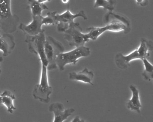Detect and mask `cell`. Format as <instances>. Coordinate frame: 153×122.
<instances>
[{
  "label": "cell",
  "instance_id": "cell-14",
  "mask_svg": "<svg viewBox=\"0 0 153 122\" xmlns=\"http://www.w3.org/2000/svg\"><path fill=\"white\" fill-rule=\"evenodd\" d=\"M16 97L13 93L9 90H6L0 94V104H2L7 107L9 113L12 114L16 107L14 106V101Z\"/></svg>",
  "mask_w": 153,
  "mask_h": 122
},
{
  "label": "cell",
  "instance_id": "cell-8",
  "mask_svg": "<svg viewBox=\"0 0 153 122\" xmlns=\"http://www.w3.org/2000/svg\"><path fill=\"white\" fill-rule=\"evenodd\" d=\"M82 30L83 29L79 24L70 27L64 31V38L68 42L70 46L76 48L82 46L89 41L90 39L88 35L82 33Z\"/></svg>",
  "mask_w": 153,
  "mask_h": 122
},
{
  "label": "cell",
  "instance_id": "cell-7",
  "mask_svg": "<svg viewBox=\"0 0 153 122\" xmlns=\"http://www.w3.org/2000/svg\"><path fill=\"white\" fill-rule=\"evenodd\" d=\"M26 36V42L28 44V49L31 53L37 54L42 64L48 66V60L44 52V45L46 36L44 32L34 36Z\"/></svg>",
  "mask_w": 153,
  "mask_h": 122
},
{
  "label": "cell",
  "instance_id": "cell-20",
  "mask_svg": "<svg viewBox=\"0 0 153 122\" xmlns=\"http://www.w3.org/2000/svg\"><path fill=\"white\" fill-rule=\"evenodd\" d=\"M136 1L138 5L141 6H147L149 4V0H136Z\"/></svg>",
  "mask_w": 153,
  "mask_h": 122
},
{
  "label": "cell",
  "instance_id": "cell-19",
  "mask_svg": "<svg viewBox=\"0 0 153 122\" xmlns=\"http://www.w3.org/2000/svg\"><path fill=\"white\" fill-rule=\"evenodd\" d=\"M56 13L57 12L56 11L52 12H50L47 13V16L46 17L42 16V25H53L56 24L55 19H54V16Z\"/></svg>",
  "mask_w": 153,
  "mask_h": 122
},
{
  "label": "cell",
  "instance_id": "cell-26",
  "mask_svg": "<svg viewBox=\"0 0 153 122\" xmlns=\"http://www.w3.org/2000/svg\"><path fill=\"white\" fill-rule=\"evenodd\" d=\"M0 92H1V91H0Z\"/></svg>",
  "mask_w": 153,
  "mask_h": 122
},
{
  "label": "cell",
  "instance_id": "cell-11",
  "mask_svg": "<svg viewBox=\"0 0 153 122\" xmlns=\"http://www.w3.org/2000/svg\"><path fill=\"white\" fill-rule=\"evenodd\" d=\"M49 110L54 114V122H62L67 119L75 111L73 108H64L60 102H54L50 105Z\"/></svg>",
  "mask_w": 153,
  "mask_h": 122
},
{
  "label": "cell",
  "instance_id": "cell-15",
  "mask_svg": "<svg viewBox=\"0 0 153 122\" xmlns=\"http://www.w3.org/2000/svg\"><path fill=\"white\" fill-rule=\"evenodd\" d=\"M130 89L132 92V96L131 98L128 100L127 103V108L131 110L137 111L138 113L140 112V109L141 108V104L139 98L138 90L134 85H130Z\"/></svg>",
  "mask_w": 153,
  "mask_h": 122
},
{
  "label": "cell",
  "instance_id": "cell-2",
  "mask_svg": "<svg viewBox=\"0 0 153 122\" xmlns=\"http://www.w3.org/2000/svg\"><path fill=\"white\" fill-rule=\"evenodd\" d=\"M11 0H0V30L11 34L15 32L19 22V18L12 13Z\"/></svg>",
  "mask_w": 153,
  "mask_h": 122
},
{
  "label": "cell",
  "instance_id": "cell-25",
  "mask_svg": "<svg viewBox=\"0 0 153 122\" xmlns=\"http://www.w3.org/2000/svg\"><path fill=\"white\" fill-rule=\"evenodd\" d=\"M1 92H0V94H1Z\"/></svg>",
  "mask_w": 153,
  "mask_h": 122
},
{
  "label": "cell",
  "instance_id": "cell-22",
  "mask_svg": "<svg viewBox=\"0 0 153 122\" xmlns=\"http://www.w3.org/2000/svg\"><path fill=\"white\" fill-rule=\"evenodd\" d=\"M37 1L41 3H44L46 2L51 1V0H37Z\"/></svg>",
  "mask_w": 153,
  "mask_h": 122
},
{
  "label": "cell",
  "instance_id": "cell-24",
  "mask_svg": "<svg viewBox=\"0 0 153 122\" xmlns=\"http://www.w3.org/2000/svg\"><path fill=\"white\" fill-rule=\"evenodd\" d=\"M1 30H0V36H1Z\"/></svg>",
  "mask_w": 153,
  "mask_h": 122
},
{
  "label": "cell",
  "instance_id": "cell-12",
  "mask_svg": "<svg viewBox=\"0 0 153 122\" xmlns=\"http://www.w3.org/2000/svg\"><path fill=\"white\" fill-rule=\"evenodd\" d=\"M16 46L14 38L11 34L5 33L0 36V51L4 57L9 55Z\"/></svg>",
  "mask_w": 153,
  "mask_h": 122
},
{
  "label": "cell",
  "instance_id": "cell-18",
  "mask_svg": "<svg viewBox=\"0 0 153 122\" xmlns=\"http://www.w3.org/2000/svg\"><path fill=\"white\" fill-rule=\"evenodd\" d=\"M115 0H96L94 7L98 8L102 7L109 11H113L114 10Z\"/></svg>",
  "mask_w": 153,
  "mask_h": 122
},
{
  "label": "cell",
  "instance_id": "cell-16",
  "mask_svg": "<svg viewBox=\"0 0 153 122\" xmlns=\"http://www.w3.org/2000/svg\"><path fill=\"white\" fill-rule=\"evenodd\" d=\"M28 4L31 9L32 16L42 15L43 11L48 10V7L44 3H41L37 0H28Z\"/></svg>",
  "mask_w": 153,
  "mask_h": 122
},
{
  "label": "cell",
  "instance_id": "cell-17",
  "mask_svg": "<svg viewBox=\"0 0 153 122\" xmlns=\"http://www.w3.org/2000/svg\"><path fill=\"white\" fill-rule=\"evenodd\" d=\"M145 66V70L142 73V76L146 80L150 81L153 78V66L147 58L142 60Z\"/></svg>",
  "mask_w": 153,
  "mask_h": 122
},
{
  "label": "cell",
  "instance_id": "cell-23",
  "mask_svg": "<svg viewBox=\"0 0 153 122\" xmlns=\"http://www.w3.org/2000/svg\"><path fill=\"white\" fill-rule=\"evenodd\" d=\"M3 61V58L1 57H0V63L1 62ZM1 65H0V74H1Z\"/></svg>",
  "mask_w": 153,
  "mask_h": 122
},
{
  "label": "cell",
  "instance_id": "cell-13",
  "mask_svg": "<svg viewBox=\"0 0 153 122\" xmlns=\"http://www.w3.org/2000/svg\"><path fill=\"white\" fill-rule=\"evenodd\" d=\"M94 77L93 72L88 71L87 68H85L83 71L79 72H72L69 73V79L71 80L82 81L90 83L92 85H94L92 83Z\"/></svg>",
  "mask_w": 153,
  "mask_h": 122
},
{
  "label": "cell",
  "instance_id": "cell-6",
  "mask_svg": "<svg viewBox=\"0 0 153 122\" xmlns=\"http://www.w3.org/2000/svg\"><path fill=\"white\" fill-rule=\"evenodd\" d=\"M68 4V9L66 11L62 14H59L57 12L54 16L57 29L59 32H64L70 27L79 25V23L74 22V20L76 18L81 17L85 20L88 19L84 10H81L76 14H72L69 10V2Z\"/></svg>",
  "mask_w": 153,
  "mask_h": 122
},
{
  "label": "cell",
  "instance_id": "cell-10",
  "mask_svg": "<svg viewBox=\"0 0 153 122\" xmlns=\"http://www.w3.org/2000/svg\"><path fill=\"white\" fill-rule=\"evenodd\" d=\"M42 15L32 16L33 20L27 25L21 23L19 26V29L23 31L26 36H34L45 32L42 28Z\"/></svg>",
  "mask_w": 153,
  "mask_h": 122
},
{
  "label": "cell",
  "instance_id": "cell-4",
  "mask_svg": "<svg viewBox=\"0 0 153 122\" xmlns=\"http://www.w3.org/2000/svg\"><path fill=\"white\" fill-rule=\"evenodd\" d=\"M48 71L47 66L42 64L40 82L35 86L33 93L34 98L45 103L50 102V95L53 90L52 88L50 86L48 81Z\"/></svg>",
  "mask_w": 153,
  "mask_h": 122
},
{
  "label": "cell",
  "instance_id": "cell-1",
  "mask_svg": "<svg viewBox=\"0 0 153 122\" xmlns=\"http://www.w3.org/2000/svg\"><path fill=\"white\" fill-rule=\"evenodd\" d=\"M153 49L152 41L142 38L140 39L139 47L129 54L124 56L121 53H119L115 56V62L118 68L126 69L130 66V62L136 59L143 60L150 56V51Z\"/></svg>",
  "mask_w": 153,
  "mask_h": 122
},
{
  "label": "cell",
  "instance_id": "cell-21",
  "mask_svg": "<svg viewBox=\"0 0 153 122\" xmlns=\"http://www.w3.org/2000/svg\"><path fill=\"white\" fill-rule=\"evenodd\" d=\"M71 122H85V120H80L79 118V116H76L75 118L73 119Z\"/></svg>",
  "mask_w": 153,
  "mask_h": 122
},
{
  "label": "cell",
  "instance_id": "cell-5",
  "mask_svg": "<svg viewBox=\"0 0 153 122\" xmlns=\"http://www.w3.org/2000/svg\"><path fill=\"white\" fill-rule=\"evenodd\" d=\"M64 48L62 44L51 36H46L44 45V52L46 59L48 60V70L56 69L57 56L61 53L64 52Z\"/></svg>",
  "mask_w": 153,
  "mask_h": 122
},
{
  "label": "cell",
  "instance_id": "cell-3",
  "mask_svg": "<svg viewBox=\"0 0 153 122\" xmlns=\"http://www.w3.org/2000/svg\"><path fill=\"white\" fill-rule=\"evenodd\" d=\"M90 53V48L85 46L76 48L74 50L67 53H60L56 57V65L60 71H63L67 64H76L78 59L80 57H87Z\"/></svg>",
  "mask_w": 153,
  "mask_h": 122
},
{
  "label": "cell",
  "instance_id": "cell-9",
  "mask_svg": "<svg viewBox=\"0 0 153 122\" xmlns=\"http://www.w3.org/2000/svg\"><path fill=\"white\" fill-rule=\"evenodd\" d=\"M87 29L89 31L87 34L89 39L93 40L97 39L100 35L107 30L114 32L123 30L125 34L128 33L130 31L124 23L118 20H113L108 25L102 28L91 27L87 28Z\"/></svg>",
  "mask_w": 153,
  "mask_h": 122
}]
</instances>
